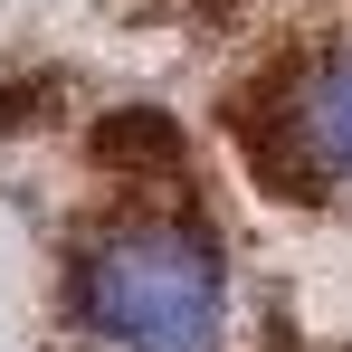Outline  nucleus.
I'll list each match as a JSON object with an SVG mask.
<instances>
[{
	"label": "nucleus",
	"mask_w": 352,
	"mask_h": 352,
	"mask_svg": "<svg viewBox=\"0 0 352 352\" xmlns=\"http://www.w3.org/2000/svg\"><path fill=\"white\" fill-rule=\"evenodd\" d=\"M67 314L105 352H219L229 257L190 210H124L67 257Z\"/></svg>",
	"instance_id": "obj_1"
},
{
	"label": "nucleus",
	"mask_w": 352,
	"mask_h": 352,
	"mask_svg": "<svg viewBox=\"0 0 352 352\" xmlns=\"http://www.w3.org/2000/svg\"><path fill=\"white\" fill-rule=\"evenodd\" d=\"M286 143H295L305 172H324V181L352 190V38L295 76V96H286Z\"/></svg>",
	"instance_id": "obj_2"
}]
</instances>
